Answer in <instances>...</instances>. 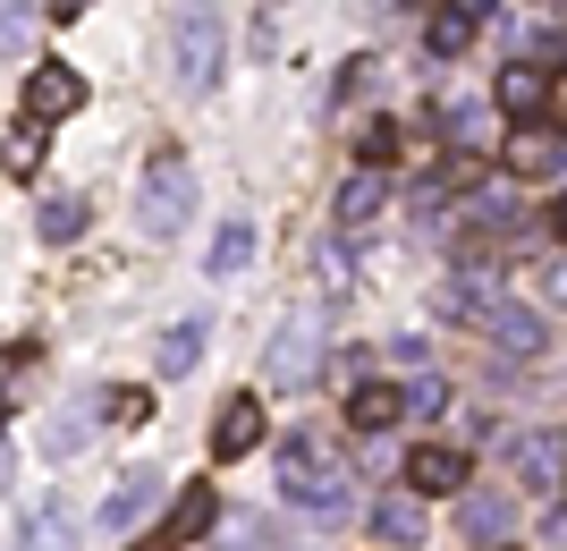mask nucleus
<instances>
[{"label":"nucleus","mask_w":567,"mask_h":551,"mask_svg":"<svg viewBox=\"0 0 567 551\" xmlns=\"http://www.w3.org/2000/svg\"><path fill=\"white\" fill-rule=\"evenodd\" d=\"M280 492L306 509L313 527L355 518V467L339 458L331 432H288V441H280Z\"/></svg>","instance_id":"f257e3e1"},{"label":"nucleus","mask_w":567,"mask_h":551,"mask_svg":"<svg viewBox=\"0 0 567 551\" xmlns=\"http://www.w3.org/2000/svg\"><path fill=\"white\" fill-rule=\"evenodd\" d=\"M220 60H229V18L220 0H169V76L187 94H213Z\"/></svg>","instance_id":"f03ea898"},{"label":"nucleus","mask_w":567,"mask_h":551,"mask_svg":"<svg viewBox=\"0 0 567 551\" xmlns=\"http://www.w3.org/2000/svg\"><path fill=\"white\" fill-rule=\"evenodd\" d=\"M187 213H195V170H187L178 144H162V153L144 162V229H153V238H178Z\"/></svg>","instance_id":"7ed1b4c3"},{"label":"nucleus","mask_w":567,"mask_h":551,"mask_svg":"<svg viewBox=\"0 0 567 551\" xmlns=\"http://www.w3.org/2000/svg\"><path fill=\"white\" fill-rule=\"evenodd\" d=\"M508 483H525V492H559L567 483V432L559 425H525L517 441H508Z\"/></svg>","instance_id":"20e7f679"},{"label":"nucleus","mask_w":567,"mask_h":551,"mask_svg":"<svg viewBox=\"0 0 567 551\" xmlns=\"http://www.w3.org/2000/svg\"><path fill=\"white\" fill-rule=\"evenodd\" d=\"M492 102L517 127H543V111H559V69H543V60H508L499 85H492Z\"/></svg>","instance_id":"39448f33"},{"label":"nucleus","mask_w":567,"mask_h":551,"mask_svg":"<svg viewBox=\"0 0 567 551\" xmlns=\"http://www.w3.org/2000/svg\"><path fill=\"white\" fill-rule=\"evenodd\" d=\"M313 374H322V331H313V314H288L280 331H271V382L306 390Z\"/></svg>","instance_id":"423d86ee"},{"label":"nucleus","mask_w":567,"mask_h":551,"mask_svg":"<svg viewBox=\"0 0 567 551\" xmlns=\"http://www.w3.org/2000/svg\"><path fill=\"white\" fill-rule=\"evenodd\" d=\"M69 111H85V76L69 69V60H34V76H25V120H69Z\"/></svg>","instance_id":"0eeeda50"},{"label":"nucleus","mask_w":567,"mask_h":551,"mask_svg":"<svg viewBox=\"0 0 567 551\" xmlns=\"http://www.w3.org/2000/svg\"><path fill=\"white\" fill-rule=\"evenodd\" d=\"M466 476H474V458L457 450V441H424V450H406V492H466Z\"/></svg>","instance_id":"6e6552de"},{"label":"nucleus","mask_w":567,"mask_h":551,"mask_svg":"<svg viewBox=\"0 0 567 551\" xmlns=\"http://www.w3.org/2000/svg\"><path fill=\"white\" fill-rule=\"evenodd\" d=\"M213 527H220V492H213V483H187L178 509L162 518V534H153V551H187V543H204Z\"/></svg>","instance_id":"1a4fd4ad"},{"label":"nucleus","mask_w":567,"mask_h":551,"mask_svg":"<svg viewBox=\"0 0 567 551\" xmlns=\"http://www.w3.org/2000/svg\"><path fill=\"white\" fill-rule=\"evenodd\" d=\"M499 306H508V297H492L483 264L450 272V288H441V314H450V323H483V331H492V314H499Z\"/></svg>","instance_id":"9d476101"},{"label":"nucleus","mask_w":567,"mask_h":551,"mask_svg":"<svg viewBox=\"0 0 567 551\" xmlns=\"http://www.w3.org/2000/svg\"><path fill=\"white\" fill-rule=\"evenodd\" d=\"M262 441V399H220V416H213V458H246Z\"/></svg>","instance_id":"9b49d317"},{"label":"nucleus","mask_w":567,"mask_h":551,"mask_svg":"<svg viewBox=\"0 0 567 551\" xmlns=\"http://www.w3.org/2000/svg\"><path fill=\"white\" fill-rule=\"evenodd\" d=\"M492 339H499V357H517V365H534L550 348V331H543V314H534V306H499L492 314Z\"/></svg>","instance_id":"f8f14e48"},{"label":"nucleus","mask_w":567,"mask_h":551,"mask_svg":"<svg viewBox=\"0 0 567 551\" xmlns=\"http://www.w3.org/2000/svg\"><path fill=\"white\" fill-rule=\"evenodd\" d=\"M162 501V476H153V467H136V476H118V492L111 501H102V534H127L144 518V509Z\"/></svg>","instance_id":"ddd939ff"},{"label":"nucleus","mask_w":567,"mask_h":551,"mask_svg":"<svg viewBox=\"0 0 567 551\" xmlns=\"http://www.w3.org/2000/svg\"><path fill=\"white\" fill-rule=\"evenodd\" d=\"M399 416H406V390L399 382H355L348 390V425L355 432H390Z\"/></svg>","instance_id":"4468645a"},{"label":"nucleus","mask_w":567,"mask_h":551,"mask_svg":"<svg viewBox=\"0 0 567 551\" xmlns=\"http://www.w3.org/2000/svg\"><path fill=\"white\" fill-rule=\"evenodd\" d=\"M18 551H76V518L60 501H34V518H18Z\"/></svg>","instance_id":"2eb2a0df"},{"label":"nucleus","mask_w":567,"mask_h":551,"mask_svg":"<svg viewBox=\"0 0 567 551\" xmlns=\"http://www.w3.org/2000/svg\"><path fill=\"white\" fill-rule=\"evenodd\" d=\"M246 264H255V221L237 213V221H220V229H213V255H204V272H213V280H237Z\"/></svg>","instance_id":"dca6fc26"},{"label":"nucleus","mask_w":567,"mask_h":551,"mask_svg":"<svg viewBox=\"0 0 567 551\" xmlns=\"http://www.w3.org/2000/svg\"><path fill=\"white\" fill-rule=\"evenodd\" d=\"M508 170H517V178H559V170H567V144L550 136V127H525V136L508 144Z\"/></svg>","instance_id":"f3484780"},{"label":"nucleus","mask_w":567,"mask_h":551,"mask_svg":"<svg viewBox=\"0 0 567 551\" xmlns=\"http://www.w3.org/2000/svg\"><path fill=\"white\" fill-rule=\"evenodd\" d=\"M373 534L390 551H415V543H424V509L406 501V492H390V501H373Z\"/></svg>","instance_id":"a211bd4d"},{"label":"nucleus","mask_w":567,"mask_h":551,"mask_svg":"<svg viewBox=\"0 0 567 551\" xmlns=\"http://www.w3.org/2000/svg\"><path fill=\"white\" fill-rule=\"evenodd\" d=\"M373 213H381V178H373V170H355L348 187H339V238L373 229Z\"/></svg>","instance_id":"6ab92c4d"},{"label":"nucleus","mask_w":567,"mask_h":551,"mask_svg":"<svg viewBox=\"0 0 567 551\" xmlns=\"http://www.w3.org/2000/svg\"><path fill=\"white\" fill-rule=\"evenodd\" d=\"M153 357H162V374H169V382H178V374H195V357H204V323H195V314H187V323H169Z\"/></svg>","instance_id":"aec40b11"},{"label":"nucleus","mask_w":567,"mask_h":551,"mask_svg":"<svg viewBox=\"0 0 567 551\" xmlns=\"http://www.w3.org/2000/svg\"><path fill=\"white\" fill-rule=\"evenodd\" d=\"M85 221H94V204H85V195H51L34 229H43L51 246H69V238H85Z\"/></svg>","instance_id":"412c9836"},{"label":"nucleus","mask_w":567,"mask_h":551,"mask_svg":"<svg viewBox=\"0 0 567 551\" xmlns=\"http://www.w3.org/2000/svg\"><path fill=\"white\" fill-rule=\"evenodd\" d=\"M355 162H364V170L399 162V120H364V127H355Z\"/></svg>","instance_id":"4be33fe9"},{"label":"nucleus","mask_w":567,"mask_h":551,"mask_svg":"<svg viewBox=\"0 0 567 551\" xmlns=\"http://www.w3.org/2000/svg\"><path fill=\"white\" fill-rule=\"evenodd\" d=\"M424 43H432V51H441V60H457V51H466V43H474V25H466V18H450V9H441V18H432V25H424Z\"/></svg>","instance_id":"5701e85b"},{"label":"nucleus","mask_w":567,"mask_h":551,"mask_svg":"<svg viewBox=\"0 0 567 551\" xmlns=\"http://www.w3.org/2000/svg\"><path fill=\"white\" fill-rule=\"evenodd\" d=\"M102 408H111V425H144V416H153V390H136V382H118L111 399H102Z\"/></svg>","instance_id":"b1692460"},{"label":"nucleus","mask_w":567,"mask_h":551,"mask_svg":"<svg viewBox=\"0 0 567 551\" xmlns=\"http://www.w3.org/2000/svg\"><path fill=\"white\" fill-rule=\"evenodd\" d=\"M43 365V339H9V399H25V374Z\"/></svg>","instance_id":"393cba45"},{"label":"nucleus","mask_w":567,"mask_h":551,"mask_svg":"<svg viewBox=\"0 0 567 551\" xmlns=\"http://www.w3.org/2000/svg\"><path fill=\"white\" fill-rule=\"evenodd\" d=\"M34 162H43V120H18V153H9V170L34 178Z\"/></svg>","instance_id":"a878e982"},{"label":"nucleus","mask_w":567,"mask_h":551,"mask_svg":"<svg viewBox=\"0 0 567 551\" xmlns=\"http://www.w3.org/2000/svg\"><path fill=\"white\" fill-rule=\"evenodd\" d=\"M313 272H322V297H348V255H339V246H322V255H313Z\"/></svg>","instance_id":"bb28decb"},{"label":"nucleus","mask_w":567,"mask_h":551,"mask_svg":"<svg viewBox=\"0 0 567 551\" xmlns=\"http://www.w3.org/2000/svg\"><path fill=\"white\" fill-rule=\"evenodd\" d=\"M508 527V509L492 501V492H483V501H466V534H499Z\"/></svg>","instance_id":"cd10ccee"},{"label":"nucleus","mask_w":567,"mask_h":551,"mask_svg":"<svg viewBox=\"0 0 567 551\" xmlns=\"http://www.w3.org/2000/svg\"><path fill=\"white\" fill-rule=\"evenodd\" d=\"M76 441H85V408H69L60 425H51V450H76Z\"/></svg>","instance_id":"c85d7f7f"},{"label":"nucleus","mask_w":567,"mask_h":551,"mask_svg":"<svg viewBox=\"0 0 567 551\" xmlns=\"http://www.w3.org/2000/svg\"><path fill=\"white\" fill-rule=\"evenodd\" d=\"M406 408H424V416L450 408V382H415V390H406Z\"/></svg>","instance_id":"c756f323"},{"label":"nucleus","mask_w":567,"mask_h":551,"mask_svg":"<svg viewBox=\"0 0 567 551\" xmlns=\"http://www.w3.org/2000/svg\"><path fill=\"white\" fill-rule=\"evenodd\" d=\"M543 551H567V509H550V518H543Z\"/></svg>","instance_id":"7c9ffc66"},{"label":"nucleus","mask_w":567,"mask_h":551,"mask_svg":"<svg viewBox=\"0 0 567 551\" xmlns=\"http://www.w3.org/2000/svg\"><path fill=\"white\" fill-rule=\"evenodd\" d=\"M441 9H450V18H466V25H474V18H492V0H441Z\"/></svg>","instance_id":"2f4dec72"},{"label":"nucleus","mask_w":567,"mask_h":551,"mask_svg":"<svg viewBox=\"0 0 567 551\" xmlns=\"http://www.w3.org/2000/svg\"><path fill=\"white\" fill-rule=\"evenodd\" d=\"M550 238L567 246V195H559V204H550Z\"/></svg>","instance_id":"473e14b6"},{"label":"nucleus","mask_w":567,"mask_h":551,"mask_svg":"<svg viewBox=\"0 0 567 551\" xmlns=\"http://www.w3.org/2000/svg\"><path fill=\"white\" fill-rule=\"evenodd\" d=\"M51 18L69 25V18H85V0H51Z\"/></svg>","instance_id":"72a5a7b5"},{"label":"nucleus","mask_w":567,"mask_h":551,"mask_svg":"<svg viewBox=\"0 0 567 551\" xmlns=\"http://www.w3.org/2000/svg\"><path fill=\"white\" fill-rule=\"evenodd\" d=\"M492 551H517V543H492Z\"/></svg>","instance_id":"f704fd0d"}]
</instances>
